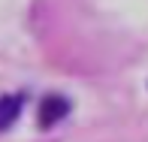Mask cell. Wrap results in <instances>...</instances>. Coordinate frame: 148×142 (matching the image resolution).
<instances>
[{"mask_svg":"<svg viewBox=\"0 0 148 142\" xmlns=\"http://www.w3.org/2000/svg\"><path fill=\"white\" fill-rule=\"evenodd\" d=\"M66 115H70V100L60 97V94H51V97H45L42 103H39V127H42V130H51Z\"/></svg>","mask_w":148,"mask_h":142,"instance_id":"cell-1","label":"cell"},{"mask_svg":"<svg viewBox=\"0 0 148 142\" xmlns=\"http://www.w3.org/2000/svg\"><path fill=\"white\" fill-rule=\"evenodd\" d=\"M18 112H21V97H0V130H6V127L15 124Z\"/></svg>","mask_w":148,"mask_h":142,"instance_id":"cell-2","label":"cell"}]
</instances>
